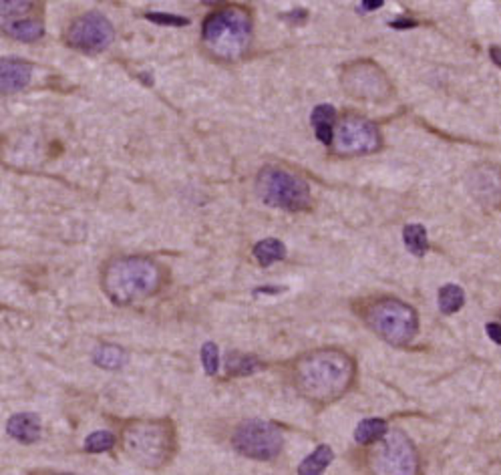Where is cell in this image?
Instances as JSON below:
<instances>
[{"label":"cell","mask_w":501,"mask_h":475,"mask_svg":"<svg viewBox=\"0 0 501 475\" xmlns=\"http://www.w3.org/2000/svg\"><path fill=\"white\" fill-rule=\"evenodd\" d=\"M354 363L342 350L322 349L304 354L294 367V383L306 399L330 403L351 387Z\"/></svg>","instance_id":"cell-1"},{"label":"cell","mask_w":501,"mask_h":475,"mask_svg":"<svg viewBox=\"0 0 501 475\" xmlns=\"http://www.w3.org/2000/svg\"><path fill=\"white\" fill-rule=\"evenodd\" d=\"M163 282V272L150 258H119L105 266L101 284L115 304H131L153 296Z\"/></svg>","instance_id":"cell-2"},{"label":"cell","mask_w":501,"mask_h":475,"mask_svg":"<svg viewBox=\"0 0 501 475\" xmlns=\"http://www.w3.org/2000/svg\"><path fill=\"white\" fill-rule=\"evenodd\" d=\"M206 47L222 59H238L248 49L250 16L240 9H226L208 16L201 28Z\"/></svg>","instance_id":"cell-3"},{"label":"cell","mask_w":501,"mask_h":475,"mask_svg":"<svg viewBox=\"0 0 501 475\" xmlns=\"http://www.w3.org/2000/svg\"><path fill=\"white\" fill-rule=\"evenodd\" d=\"M258 194L270 208L292 213L308 210L313 201L308 184L296 174L278 165H268L260 172Z\"/></svg>","instance_id":"cell-4"},{"label":"cell","mask_w":501,"mask_h":475,"mask_svg":"<svg viewBox=\"0 0 501 475\" xmlns=\"http://www.w3.org/2000/svg\"><path fill=\"white\" fill-rule=\"evenodd\" d=\"M364 320L390 345H409L419 330L417 313L397 298H381L364 311Z\"/></svg>","instance_id":"cell-5"},{"label":"cell","mask_w":501,"mask_h":475,"mask_svg":"<svg viewBox=\"0 0 501 475\" xmlns=\"http://www.w3.org/2000/svg\"><path fill=\"white\" fill-rule=\"evenodd\" d=\"M123 447L131 462L143 467H159L174 447V433L163 423H135L125 431Z\"/></svg>","instance_id":"cell-6"},{"label":"cell","mask_w":501,"mask_h":475,"mask_svg":"<svg viewBox=\"0 0 501 475\" xmlns=\"http://www.w3.org/2000/svg\"><path fill=\"white\" fill-rule=\"evenodd\" d=\"M232 443L234 449L244 457H250L256 462H270L282 451L284 435L278 427L268 421L250 419L236 429Z\"/></svg>","instance_id":"cell-7"},{"label":"cell","mask_w":501,"mask_h":475,"mask_svg":"<svg viewBox=\"0 0 501 475\" xmlns=\"http://www.w3.org/2000/svg\"><path fill=\"white\" fill-rule=\"evenodd\" d=\"M376 474H417L419 459L413 443L401 431H390L373 453Z\"/></svg>","instance_id":"cell-8"},{"label":"cell","mask_w":501,"mask_h":475,"mask_svg":"<svg viewBox=\"0 0 501 475\" xmlns=\"http://www.w3.org/2000/svg\"><path fill=\"white\" fill-rule=\"evenodd\" d=\"M115 30L111 23L99 13L79 16L67 30V45L85 52H101L113 43Z\"/></svg>","instance_id":"cell-9"},{"label":"cell","mask_w":501,"mask_h":475,"mask_svg":"<svg viewBox=\"0 0 501 475\" xmlns=\"http://www.w3.org/2000/svg\"><path fill=\"white\" fill-rule=\"evenodd\" d=\"M378 129L363 117H347L334 133V150L340 155H366L378 150Z\"/></svg>","instance_id":"cell-10"},{"label":"cell","mask_w":501,"mask_h":475,"mask_svg":"<svg viewBox=\"0 0 501 475\" xmlns=\"http://www.w3.org/2000/svg\"><path fill=\"white\" fill-rule=\"evenodd\" d=\"M33 69L30 65L18 59H2L0 63V83H2V93L11 95L21 89H25L30 83Z\"/></svg>","instance_id":"cell-11"},{"label":"cell","mask_w":501,"mask_h":475,"mask_svg":"<svg viewBox=\"0 0 501 475\" xmlns=\"http://www.w3.org/2000/svg\"><path fill=\"white\" fill-rule=\"evenodd\" d=\"M6 433L14 441L30 445L40 437V419L35 413H16L6 423Z\"/></svg>","instance_id":"cell-12"},{"label":"cell","mask_w":501,"mask_h":475,"mask_svg":"<svg viewBox=\"0 0 501 475\" xmlns=\"http://www.w3.org/2000/svg\"><path fill=\"white\" fill-rule=\"evenodd\" d=\"M334 119H337V111H334L332 105H318L310 115L314 133H316L318 141L325 143V145H330L332 139H334V131H332Z\"/></svg>","instance_id":"cell-13"},{"label":"cell","mask_w":501,"mask_h":475,"mask_svg":"<svg viewBox=\"0 0 501 475\" xmlns=\"http://www.w3.org/2000/svg\"><path fill=\"white\" fill-rule=\"evenodd\" d=\"M252 254L260 266H272L274 262H280L286 258V246L276 238H266L254 246Z\"/></svg>","instance_id":"cell-14"},{"label":"cell","mask_w":501,"mask_h":475,"mask_svg":"<svg viewBox=\"0 0 501 475\" xmlns=\"http://www.w3.org/2000/svg\"><path fill=\"white\" fill-rule=\"evenodd\" d=\"M334 459V451L330 449L328 445H320L300 463L298 474L300 475H318L325 471L326 467Z\"/></svg>","instance_id":"cell-15"},{"label":"cell","mask_w":501,"mask_h":475,"mask_svg":"<svg viewBox=\"0 0 501 475\" xmlns=\"http://www.w3.org/2000/svg\"><path fill=\"white\" fill-rule=\"evenodd\" d=\"M387 433V421H383V419H364L354 429V441L361 443V445H368V443L381 441Z\"/></svg>","instance_id":"cell-16"},{"label":"cell","mask_w":501,"mask_h":475,"mask_svg":"<svg viewBox=\"0 0 501 475\" xmlns=\"http://www.w3.org/2000/svg\"><path fill=\"white\" fill-rule=\"evenodd\" d=\"M4 30H6V33H9L13 38L23 40V43L38 40V38L43 37V33H45L43 25H40L38 21H30V18H26V21H13V23H6V25H4Z\"/></svg>","instance_id":"cell-17"},{"label":"cell","mask_w":501,"mask_h":475,"mask_svg":"<svg viewBox=\"0 0 501 475\" xmlns=\"http://www.w3.org/2000/svg\"><path fill=\"white\" fill-rule=\"evenodd\" d=\"M403 242L407 246V250L415 254V256H425L429 250V238H427V230L421 224H409L405 225L403 230Z\"/></svg>","instance_id":"cell-18"},{"label":"cell","mask_w":501,"mask_h":475,"mask_svg":"<svg viewBox=\"0 0 501 475\" xmlns=\"http://www.w3.org/2000/svg\"><path fill=\"white\" fill-rule=\"evenodd\" d=\"M93 361H95V364L101 367V369L115 371V369H121V367L127 363V354L125 350L115 347V345H103V347L95 350Z\"/></svg>","instance_id":"cell-19"},{"label":"cell","mask_w":501,"mask_h":475,"mask_svg":"<svg viewBox=\"0 0 501 475\" xmlns=\"http://www.w3.org/2000/svg\"><path fill=\"white\" fill-rule=\"evenodd\" d=\"M439 311L443 314H455L465 304L463 288L457 284H445L439 290Z\"/></svg>","instance_id":"cell-20"},{"label":"cell","mask_w":501,"mask_h":475,"mask_svg":"<svg viewBox=\"0 0 501 475\" xmlns=\"http://www.w3.org/2000/svg\"><path fill=\"white\" fill-rule=\"evenodd\" d=\"M264 364L256 359V357H250V354H240V352H232L227 354V373L234 376H246L260 371Z\"/></svg>","instance_id":"cell-21"},{"label":"cell","mask_w":501,"mask_h":475,"mask_svg":"<svg viewBox=\"0 0 501 475\" xmlns=\"http://www.w3.org/2000/svg\"><path fill=\"white\" fill-rule=\"evenodd\" d=\"M115 435L111 431H95L85 439V451L87 453H105V451L113 449Z\"/></svg>","instance_id":"cell-22"},{"label":"cell","mask_w":501,"mask_h":475,"mask_svg":"<svg viewBox=\"0 0 501 475\" xmlns=\"http://www.w3.org/2000/svg\"><path fill=\"white\" fill-rule=\"evenodd\" d=\"M363 75H364L363 69H359V71H352V75L349 77V85H352V83H359ZM376 79H383V77L378 75V71H376V69H373V71H371V75H368V79H364L363 81L364 85H361V87L356 89L354 93H356V95H364V93H366L364 89H368V95H376V89H378Z\"/></svg>","instance_id":"cell-23"},{"label":"cell","mask_w":501,"mask_h":475,"mask_svg":"<svg viewBox=\"0 0 501 475\" xmlns=\"http://www.w3.org/2000/svg\"><path fill=\"white\" fill-rule=\"evenodd\" d=\"M201 363H203V369L210 376L218 373V369H220V350L213 342H206L201 347Z\"/></svg>","instance_id":"cell-24"},{"label":"cell","mask_w":501,"mask_h":475,"mask_svg":"<svg viewBox=\"0 0 501 475\" xmlns=\"http://www.w3.org/2000/svg\"><path fill=\"white\" fill-rule=\"evenodd\" d=\"M35 0H2V18H13L33 11Z\"/></svg>","instance_id":"cell-25"},{"label":"cell","mask_w":501,"mask_h":475,"mask_svg":"<svg viewBox=\"0 0 501 475\" xmlns=\"http://www.w3.org/2000/svg\"><path fill=\"white\" fill-rule=\"evenodd\" d=\"M145 18L155 23V25H165V26H188L189 21L184 16H176V14H163V13H147Z\"/></svg>","instance_id":"cell-26"},{"label":"cell","mask_w":501,"mask_h":475,"mask_svg":"<svg viewBox=\"0 0 501 475\" xmlns=\"http://www.w3.org/2000/svg\"><path fill=\"white\" fill-rule=\"evenodd\" d=\"M485 332H488V337L495 342V345H501V325H495V323H491V325L485 326Z\"/></svg>","instance_id":"cell-27"},{"label":"cell","mask_w":501,"mask_h":475,"mask_svg":"<svg viewBox=\"0 0 501 475\" xmlns=\"http://www.w3.org/2000/svg\"><path fill=\"white\" fill-rule=\"evenodd\" d=\"M385 0H363V11L371 13V11H378L383 6Z\"/></svg>","instance_id":"cell-28"},{"label":"cell","mask_w":501,"mask_h":475,"mask_svg":"<svg viewBox=\"0 0 501 475\" xmlns=\"http://www.w3.org/2000/svg\"><path fill=\"white\" fill-rule=\"evenodd\" d=\"M415 25H417V23L411 21V18H399V21H393V23H390L393 28H411V26Z\"/></svg>","instance_id":"cell-29"},{"label":"cell","mask_w":501,"mask_h":475,"mask_svg":"<svg viewBox=\"0 0 501 475\" xmlns=\"http://www.w3.org/2000/svg\"><path fill=\"white\" fill-rule=\"evenodd\" d=\"M489 57H491V61L497 67H501V47H491L489 49Z\"/></svg>","instance_id":"cell-30"},{"label":"cell","mask_w":501,"mask_h":475,"mask_svg":"<svg viewBox=\"0 0 501 475\" xmlns=\"http://www.w3.org/2000/svg\"><path fill=\"white\" fill-rule=\"evenodd\" d=\"M284 18H306V11H296V13L284 14Z\"/></svg>","instance_id":"cell-31"},{"label":"cell","mask_w":501,"mask_h":475,"mask_svg":"<svg viewBox=\"0 0 501 475\" xmlns=\"http://www.w3.org/2000/svg\"><path fill=\"white\" fill-rule=\"evenodd\" d=\"M203 4H218V2H222V0H201Z\"/></svg>","instance_id":"cell-32"}]
</instances>
